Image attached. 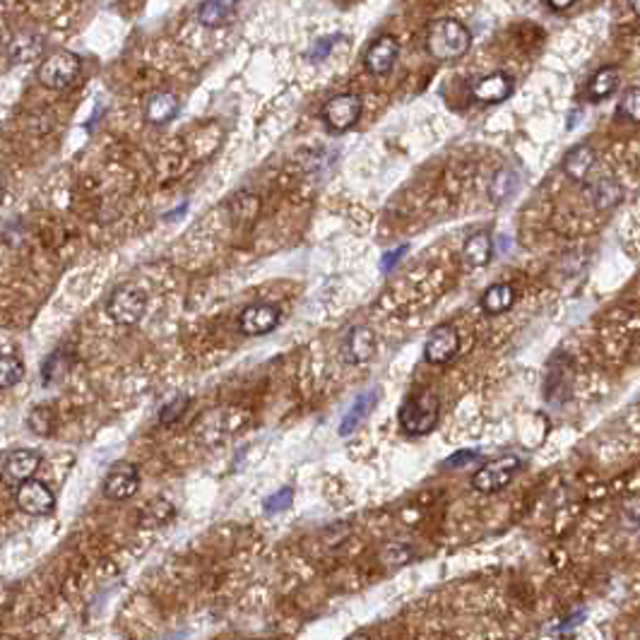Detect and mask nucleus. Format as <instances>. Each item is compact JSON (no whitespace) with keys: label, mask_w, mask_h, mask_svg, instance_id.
<instances>
[{"label":"nucleus","mask_w":640,"mask_h":640,"mask_svg":"<svg viewBox=\"0 0 640 640\" xmlns=\"http://www.w3.org/2000/svg\"><path fill=\"white\" fill-rule=\"evenodd\" d=\"M520 458H515V455L496 458V460L486 462L484 467L476 469L475 476H472V486L482 493L501 492L513 482V476L520 472Z\"/></svg>","instance_id":"obj_4"},{"label":"nucleus","mask_w":640,"mask_h":640,"mask_svg":"<svg viewBox=\"0 0 640 640\" xmlns=\"http://www.w3.org/2000/svg\"><path fill=\"white\" fill-rule=\"evenodd\" d=\"M24 376L22 359L13 357V354H0V390L17 386Z\"/></svg>","instance_id":"obj_27"},{"label":"nucleus","mask_w":640,"mask_h":640,"mask_svg":"<svg viewBox=\"0 0 640 640\" xmlns=\"http://www.w3.org/2000/svg\"><path fill=\"white\" fill-rule=\"evenodd\" d=\"M234 8H236V0H205L198 8V22L202 27L217 30V27L229 22V17L234 15Z\"/></svg>","instance_id":"obj_20"},{"label":"nucleus","mask_w":640,"mask_h":640,"mask_svg":"<svg viewBox=\"0 0 640 640\" xmlns=\"http://www.w3.org/2000/svg\"><path fill=\"white\" fill-rule=\"evenodd\" d=\"M145 311H147V297H145V291L138 289V287H130V284L119 287V289L111 294V298H109V304H106L109 318H111L113 323H119V325H138L142 316H145Z\"/></svg>","instance_id":"obj_5"},{"label":"nucleus","mask_w":640,"mask_h":640,"mask_svg":"<svg viewBox=\"0 0 640 640\" xmlns=\"http://www.w3.org/2000/svg\"><path fill=\"white\" fill-rule=\"evenodd\" d=\"M261 212V198L248 191H238L229 198V217L238 227H251Z\"/></svg>","instance_id":"obj_17"},{"label":"nucleus","mask_w":640,"mask_h":640,"mask_svg":"<svg viewBox=\"0 0 640 640\" xmlns=\"http://www.w3.org/2000/svg\"><path fill=\"white\" fill-rule=\"evenodd\" d=\"M340 41V34H335V37H325V39H320L318 44H316V49L311 51V58L313 60H323L325 56H330V51H333V46Z\"/></svg>","instance_id":"obj_32"},{"label":"nucleus","mask_w":640,"mask_h":640,"mask_svg":"<svg viewBox=\"0 0 640 640\" xmlns=\"http://www.w3.org/2000/svg\"><path fill=\"white\" fill-rule=\"evenodd\" d=\"M631 10H633V15L640 17V0H631Z\"/></svg>","instance_id":"obj_36"},{"label":"nucleus","mask_w":640,"mask_h":640,"mask_svg":"<svg viewBox=\"0 0 640 640\" xmlns=\"http://www.w3.org/2000/svg\"><path fill=\"white\" fill-rule=\"evenodd\" d=\"M347 640H371V636H366V633H354V636H350Z\"/></svg>","instance_id":"obj_37"},{"label":"nucleus","mask_w":640,"mask_h":640,"mask_svg":"<svg viewBox=\"0 0 640 640\" xmlns=\"http://www.w3.org/2000/svg\"><path fill=\"white\" fill-rule=\"evenodd\" d=\"M44 37L24 31V34H15V37L10 39L8 58L13 63H31V60H37L44 53Z\"/></svg>","instance_id":"obj_15"},{"label":"nucleus","mask_w":640,"mask_h":640,"mask_svg":"<svg viewBox=\"0 0 640 640\" xmlns=\"http://www.w3.org/2000/svg\"><path fill=\"white\" fill-rule=\"evenodd\" d=\"M188 407H191V397H188V395L173 397L172 403H166L164 407H162V412H159V424L162 426L176 424V422L186 414Z\"/></svg>","instance_id":"obj_28"},{"label":"nucleus","mask_w":640,"mask_h":640,"mask_svg":"<svg viewBox=\"0 0 640 640\" xmlns=\"http://www.w3.org/2000/svg\"><path fill=\"white\" fill-rule=\"evenodd\" d=\"M592 166H595V149L590 145H575L564 159V173L571 181H585Z\"/></svg>","instance_id":"obj_18"},{"label":"nucleus","mask_w":640,"mask_h":640,"mask_svg":"<svg viewBox=\"0 0 640 640\" xmlns=\"http://www.w3.org/2000/svg\"><path fill=\"white\" fill-rule=\"evenodd\" d=\"M138 486H140V469L133 462H119L104 476L102 492L109 501H126L138 492Z\"/></svg>","instance_id":"obj_10"},{"label":"nucleus","mask_w":640,"mask_h":640,"mask_svg":"<svg viewBox=\"0 0 640 640\" xmlns=\"http://www.w3.org/2000/svg\"><path fill=\"white\" fill-rule=\"evenodd\" d=\"M460 350V337L453 325H436L424 344V357L429 364H448Z\"/></svg>","instance_id":"obj_11"},{"label":"nucleus","mask_w":640,"mask_h":640,"mask_svg":"<svg viewBox=\"0 0 640 640\" xmlns=\"http://www.w3.org/2000/svg\"><path fill=\"white\" fill-rule=\"evenodd\" d=\"M173 513H176V508H173L172 501L164 499V496H155V499H149L140 508L138 522H140L142 528H162V525L172 520Z\"/></svg>","instance_id":"obj_19"},{"label":"nucleus","mask_w":640,"mask_h":640,"mask_svg":"<svg viewBox=\"0 0 640 640\" xmlns=\"http://www.w3.org/2000/svg\"><path fill=\"white\" fill-rule=\"evenodd\" d=\"M39 465H41V453L30 450V448H17V450H13V453L5 458V462H3L0 479H3V484L10 486V489H17V486L24 484L27 479L34 476Z\"/></svg>","instance_id":"obj_9"},{"label":"nucleus","mask_w":640,"mask_h":640,"mask_svg":"<svg viewBox=\"0 0 640 640\" xmlns=\"http://www.w3.org/2000/svg\"><path fill=\"white\" fill-rule=\"evenodd\" d=\"M15 503L22 513L31 515V518H41V515L53 513L56 508V496L44 482L39 479H27L24 484H20L15 489Z\"/></svg>","instance_id":"obj_7"},{"label":"nucleus","mask_w":640,"mask_h":640,"mask_svg":"<svg viewBox=\"0 0 640 640\" xmlns=\"http://www.w3.org/2000/svg\"><path fill=\"white\" fill-rule=\"evenodd\" d=\"M621 198H624V188L618 186L617 181L602 179L592 186V200H595L597 209L617 208Z\"/></svg>","instance_id":"obj_25"},{"label":"nucleus","mask_w":640,"mask_h":640,"mask_svg":"<svg viewBox=\"0 0 640 640\" xmlns=\"http://www.w3.org/2000/svg\"><path fill=\"white\" fill-rule=\"evenodd\" d=\"M440 419L439 397L429 390L414 393L400 410V426L410 436H426L436 429Z\"/></svg>","instance_id":"obj_2"},{"label":"nucleus","mask_w":640,"mask_h":640,"mask_svg":"<svg viewBox=\"0 0 640 640\" xmlns=\"http://www.w3.org/2000/svg\"><path fill=\"white\" fill-rule=\"evenodd\" d=\"M291 499H294V492H291L289 486H284L275 496H270V499L265 501V511H268V513H280V511L289 506Z\"/></svg>","instance_id":"obj_31"},{"label":"nucleus","mask_w":640,"mask_h":640,"mask_svg":"<svg viewBox=\"0 0 640 640\" xmlns=\"http://www.w3.org/2000/svg\"><path fill=\"white\" fill-rule=\"evenodd\" d=\"M618 87V67L617 66H604L600 67L595 75H592V80H590L588 84V94L590 99H604L609 97L611 92Z\"/></svg>","instance_id":"obj_24"},{"label":"nucleus","mask_w":640,"mask_h":640,"mask_svg":"<svg viewBox=\"0 0 640 640\" xmlns=\"http://www.w3.org/2000/svg\"><path fill=\"white\" fill-rule=\"evenodd\" d=\"M397 56H400V44H397V39L390 37V34L378 37L371 46H369V51H366V58H364L366 70H369L371 75L390 73L395 66V60H397Z\"/></svg>","instance_id":"obj_12"},{"label":"nucleus","mask_w":640,"mask_h":640,"mask_svg":"<svg viewBox=\"0 0 640 640\" xmlns=\"http://www.w3.org/2000/svg\"><path fill=\"white\" fill-rule=\"evenodd\" d=\"M547 3H549V8L554 10H568L573 8L578 0H547Z\"/></svg>","instance_id":"obj_35"},{"label":"nucleus","mask_w":640,"mask_h":640,"mask_svg":"<svg viewBox=\"0 0 640 640\" xmlns=\"http://www.w3.org/2000/svg\"><path fill=\"white\" fill-rule=\"evenodd\" d=\"M493 255V238L486 231H476L465 241L462 246V261L467 262L469 268H484L489 265Z\"/></svg>","instance_id":"obj_16"},{"label":"nucleus","mask_w":640,"mask_h":640,"mask_svg":"<svg viewBox=\"0 0 640 640\" xmlns=\"http://www.w3.org/2000/svg\"><path fill=\"white\" fill-rule=\"evenodd\" d=\"M361 111H364V102L359 94L354 92H347V94H337L323 106V120L325 126L333 133H347L351 128L357 126V120L361 119Z\"/></svg>","instance_id":"obj_6"},{"label":"nucleus","mask_w":640,"mask_h":640,"mask_svg":"<svg viewBox=\"0 0 640 640\" xmlns=\"http://www.w3.org/2000/svg\"><path fill=\"white\" fill-rule=\"evenodd\" d=\"M376 351V337L369 328L364 325H357V328L350 330L347 335V342H344V357L350 364H364L369 359L373 357Z\"/></svg>","instance_id":"obj_14"},{"label":"nucleus","mask_w":640,"mask_h":640,"mask_svg":"<svg viewBox=\"0 0 640 640\" xmlns=\"http://www.w3.org/2000/svg\"><path fill=\"white\" fill-rule=\"evenodd\" d=\"M469 30L460 20L455 17H443L431 22L429 31H426V49L433 58L439 60H455L465 56L469 49Z\"/></svg>","instance_id":"obj_1"},{"label":"nucleus","mask_w":640,"mask_h":640,"mask_svg":"<svg viewBox=\"0 0 640 640\" xmlns=\"http://www.w3.org/2000/svg\"><path fill=\"white\" fill-rule=\"evenodd\" d=\"M479 304H482L484 313H489V316H501V313L513 308L515 289L511 284H493V287L484 291V297H482Z\"/></svg>","instance_id":"obj_23"},{"label":"nucleus","mask_w":640,"mask_h":640,"mask_svg":"<svg viewBox=\"0 0 640 640\" xmlns=\"http://www.w3.org/2000/svg\"><path fill=\"white\" fill-rule=\"evenodd\" d=\"M472 94L482 104H499V102L513 94V80L506 73L486 75V77L476 80L475 87H472Z\"/></svg>","instance_id":"obj_13"},{"label":"nucleus","mask_w":640,"mask_h":640,"mask_svg":"<svg viewBox=\"0 0 640 640\" xmlns=\"http://www.w3.org/2000/svg\"><path fill=\"white\" fill-rule=\"evenodd\" d=\"M515 188H518V173L511 172V169H499L492 181L489 195H492V200L496 205H501V202H506L515 193Z\"/></svg>","instance_id":"obj_26"},{"label":"nucleus","mask_w":640,"mask_h":640,"mask_svg":"<svg viewBox=\"0 0 640 640\" xmlns=\"http://www.w3.org/2000/svg\"><path fill=\"white\" fill-rule=\"evenodd\" d=\"M83 70V60L73 51H53L41 60L37 70V80L41 87L51 92H66L75 84Z\"/></svg>","instance_id":"obj_3"},{"label":"nucleus","mask_w":640,"mask_h":640,"mask_svg":"<svg viewBox=\"0 0 640 640\" xmlns=\"http://www.w3.org/2000/svg\"><path fill=\"white\" fill-rule=\"evenodd\" d=\"M618 113H621L624 119L633 120V123H640V87H631V90L621 97Z\"/></svg>","instance_id":"obj_29"},{"label":"nucleus","mask_w":640,"mask_h":640,"mask_svg":"<svg viewBox=\"0 0 640 640\" xmlns=\"http://www.w3.org/2000/svg\"><path fill=\"white\" fill-rule=\"evenodd\" d=\"M145 113H147L149 123L164 126V123H169V120L179 113V99L173 97L172 92H156L155 97L149 99Z\"/></svg>","instance_id":"obj_22"},{"label":"nucleus","mask_w":640,"mask_h":640,"mask_svg":"<svg viewBox=\"0 0 640 640\" xmlns=\"http://www.w3.org/2000/svg\"><path fill=\"white\" fill-rule=\"evenodd\" d=\"M282 311L275 304H251L238 316V330L248 337L268 335L280 325Z\"/></svg>","instance_id":"obj_8"},{"label":"nucleus","mask_w":640,"mask_h":640,"mask_svg":"<svg viewBox=\"0 0 640 640\" xmlns=\"http://www.w3.org/2000/svg\"><path fill=\"white\" fill-rule=\"evenodd\" d=\"M407 253V246H400V248H395L393 253H386L383 255V261H380V270H393L395 265H397V261L403 258V255Z\"/></svg>","instance_id":"obj_33"},{"label":"nucleus","mask_w":640,"mask_h":640,"mask_svg":"<svg viewBox=\"0 0 640 640\" xmlns=\"http://www.w3.org/2000/svg\"><path fill=\"white\" fill-rule=\"evenodd\" d=\"M376 403H378V390H369V393L359 395L357 403L351 404V410L344 414L342 424H340V436H350L351 431H357L359 424L371 414Z\"/></svg>","instance_id":"obj_21"},{"label":"nucleus","mask_w":640,"mask_h":640,"mask_svg":"<svg viewBox=\"0 0 640 640\" xmlns=\"http://www.w3.org/2000/svg\"><path fill=\"white\" fill-rule=\"evenodd\" d=\"M30 429L34 433H41V436H46V433H49V429H51V412L46 410V407H37V410L30 414Z\"/></svg>","instance_id":"obj_30"},{"label":"nucleus","mask_w":640,"mask_h":640,"mask_svg":"<svg viewBox=\"0 0 640 640\" xmlns=\"http://www.w3.org/2000/svg\"><path fill=\"white\" fill-rule=\"evenodd\" d=\"M472 460H476V453L462 450V453H455L453 458H448V465H450V467H458V465H462V462H472Z\"/></svg>","instance_id":"obj_34"}]
</instances>
